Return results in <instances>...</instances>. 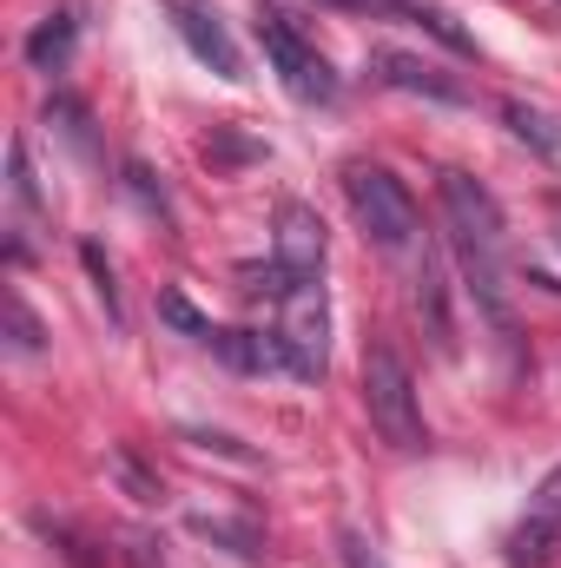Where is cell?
<instances>
[{
    "label": "cell",
    "instance_id": "cell-1",
    "mask_svg": "<svg viewBox=\"0 0 561 568\" xmlns=\"http://www.w3.org/2000/svg\"><path fill=\"white\" fill-rule=\"evenodd\" d=\"M436 199H442V219H449V245H456V265L476 291V304L496 317V331H516V311H509V265H502V205L482 179L442 165L436 172Z\"/></svg>",
    "mask_w": 561,
    "mask_h": 568
},
{
    "label": "cell",
    "instance_id": "cell-2",
    "mask_svg": "<svg viewBox=\"0 0 561 568\" xmlns=\"http://www.w3.org/2000/svg\"><path fill=\"white\" fill-rule=\"evenodd\" d=\"M344 199H350V212H357V225H364V239L377 245V252H410L417 245V199H410V185L390 172V165H377V159H350L344 165Z\"/></svg>",
    "mask_w": 561,
    "mask_h": 568
},
{
    "label": "cell",
    "instance_id": "cell-3",
    "mask_svg": "<svg viewBox=\"0 0 561 568\" xmlns=\"http://www.w3.org/2000/svg\"><path fill=\"white\" fill-rule=\"evenodd\" d=\"M364 410H370V429H377L390 449H422V443H429L422 404H417V377H410V364L397 357V344H370V351H364Z\"/></svg>",
    "mask_w": 561,
    "mask_h": 568
},
{
    "label": "cell",
    "instance_id": "cell-4",
    "mask_svg": "<svg viewBox=\"0 0 561 568\" xmlns=\"http://www.w3.org/2000/svg\"><path fill=\"white\" fill-rule=\"evenodd\" d=\"M258 47H265V60L278 67V80H284L290 100H304V106H330V100H337L330 60L317 53V40H310L284 7H258Z\"/></svg>",
    "mask_w": 561,
    "mask_h": 568
},
{
    "label": "cell",
    "instance_id": "cell-5",
    "mask_svg": "<svg viewBox=\"0 0 561 568\" xmlns=\"http://www.w3.org/2000/svg\"><path fill=\"white\" fill-rule=\"evenodd\" d=\"M278 344H284V371L317 384L324 364H330V304H324V284L317 278H290L278 291Z\"/></svg>",
    "mask_w": 561,
    "mask_h": 568
},
{
    "label": "cell",
    "instance_id": "cell-6",
    "mask_svg": "<svg viewBox=\"0 0 561 568\" xmlns=\"http://www.w3.org/2000/svg\"><path fill=\"white\" fill-rule=\"evenodd\" d=\"M555 556H561V463L536 483L529 509L516 516V529L502 542V562L509 568H549Z\"/></svg>",
    "mask_w": 561,
    "mask_h": 568
},
{
    "label": "cell",
    "instance_id": "cell-7",
    "mask_svg": "<svg viewBox=\"0 0 561 568\" xmlns=\"http://www.w3.org/2000/svg\"><path fill=\"white\" fill-rule=\"evenodd\" d=\"M165 13H172V33L192 47V60H198V67H212L218 80H245L238 40H232V27L218 20V7H212V0H165Z\"/></svg>",
    "mask_w": 561,
    "mask_h": 568
},
{
    "label": "cell",
    "instance_id": "cell-8",
    "mask_svg": "<svg viewBox=\"0 0 561 568\" xmlns=\"http://www.w3.org/2000/svg\"><path fill=\"white\" fill-rule=\"evenodd\" d=\"M272 265H278L284 278H317V272H324V219H317L310 205H278Z\"/></svg>",
    "mask_w": 561,
    "mask_h": 568
},
{
    "label": "cell",
    "instance_id": "cell-9",
    "mask_svg": "<svg viewBox=\"0 0 561 568\" xmlns=\"http://www.w3.org/2000/svg\"><path fill=\"white\" fill-rule=\"evenodd\" d=\"M370 73H377L384 87H397V93H422V100H442V106H462V100H469L462 80H449L442 67H429L417 53H397V47H377V53H370Z\"/></svg>",
    "mask_w": 561,
    "mask_h": 568
},
{
    "label": "cell",
    "instance_id": "cell-10",
    "mask_svg": "<svg viewBox=\"0 0 561 568\" xmlns=\"http://www.w3.org/2000/svg\"><path fill=\"white\" fill-rule=\"evenodd\" d=\"M73 40H80V20L60 7V13H47L33 33H27V60H33V73H60L67 60H73Z\"/></svg>",
    "mask_w": 561,
    "mask_h": 568
},
{
    "label": "cell",
    "instance_id": "cell-11",
    "mask_svg": "<svg viewBox=\"0 0 561 568\" xmlns=\"http://www.w3.org/2000/svg\"><path fill=\"white\" fill-rule=\"evenodd\" d=\"M377 13H397V20H410V27H422V33H436L449 53H476V40H469L442 7H422V0H377Z\"/></svg>",
    "mask_w": 561,
    "mask_h": 568
},
{
    "label": "cell",
    "instance_id": "cell-12",
    "mask_svg": "<svg viewBox=\"0 0 561 568\" xmlns=\"http://www.w3.org/2000/svg\"><path fill=\"white\" fill-rule=\"evenodd\" d=\"M159 317H165V324H172V331H185V337H192V344H205V351H212V344H218V337H225V331H218V324H212V317H205V311H192V304H185V297H178V291H165V297H159Z\"/></svg>",
    "mask_w": 561,
    "mask_h": 568
},
{
    "label": "cell",
    "instance_id": "cell-13",
    "mask_svg": "<svg viewBox=\"0 0 561 568\" xmlns=\"http://www.w3.org/2000/svg\"><path fill=\"white\" fill-rule=\"evenodd\" d=\"M417 304H422V311H429V331H436V344L449 351V311H442V258H436V252H422Z\"/></svg>",
    "mask_w": 561,
    "mask_h": 568
},
{
    "label": "cell",
    "instance_id": "cell-14",
    "mask_svg": "<svg viewBox=\"0 0 561 568\" xmlns=\"http://www.w3.org/2000/svg\"><path fill=\"white\" fill-rule=\"evenodd\" d=\"M7 351H13V357H33V351H40V324H33V311L20 304V291H7Z\"/></svg>",
    "mask_w": 561,
    "mask_h": 568
},
{
    "label": "cell",
    "instance_id": "cell-15",
    "mask_svg": "<svg viewBox=\"0 0 561 568\" xmlns=\"http://www.w3.org/2000/svg\"><path fill=\"white\" fill-rule=\"evenodd\" d=\"M502 120H509V126H516L522 140H536L542 152H555V133H549V120H542V113H529L522 100H509V106H502Z\"/></svg>",
    "mask_w": 561,
    "mask_h": 568
},
{
    "label": "cell",
    "instance_id": "cell-16",
    "mask_svg": "<svg viewBox=\"0 0 561 568\" xmlns=\"http://www.w3.org/2000/svg\"><path fill=\"white\" fill-rule=\"evenodd\" d=\"M80 258H86V272H93V291H100V304H106V317L120 324V291H113V265L100 258V245H86Z\"/></svg>",
    "mask_w": 561,
    "mask_h": 568
},
{
    "label": "cell",
    "instance_id": "cell-17",
    "mask_svg": "<svg viewBox=\"0 0 561 568\" xmlns=\"http://www.w3.org/2000/svg\"><path fill=\"white\" fill-rule=\"evenodd\" d=\"M120 476H126V489H133V496H140V503H159V483H152V476H145L140 463H133V456H120Z\"/></svg>",
    "mask_w": 561,
    "mask_h": 568
},
{
    "label": "cell",
    "instance_id": "cell-18",
    "mask_svg": "<svg viewBox=\"0 0 561 568\" xmlns=\"http://www.w3.org/2000/svg\"><path fill=\"white\" fill-rule=\"evenodd\" d=\"M330 7H357V13H377V0H330Z\"/></svg>",
    "mask_w": 561,
    "mask_h": 568
}]
</instances>
